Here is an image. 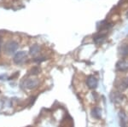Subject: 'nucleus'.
I'll use <instances>...</instances> for the list:
<instances>
[{
  "mask_svg": "<svg viewBox=\"0 0 128 127\" xmlns=\"http://www.w3.org/2000/svg\"><path fill=\"white\" fill-rule=\"evenodd\" d=\"M40 51V45H37V44H35V45H32V47L30 48V55H32V56H36V55L38 54V52Z\"/></svg>",
  "mask_w": 128,
  "mask_h": 127,
  "instance_id": "nucleus-11",
  "label": "nucleus"
},
{
  "mask_svg": "<svg viewBox=\"0 0 128 127\" xmlns=\"http://www.w3.org/2000/svg\"><path fill=\"white\" fill-rule=\"evenodd\" d=\"M107 34L106 33H102V32H98V33H96V35H94L93 37V40L95 41V43L96 44H102L104 43V41L105 40V38H106Z\"/></svg>",
  "mask_w": 128,
  "mask_h": 127,
  "instance_id": "nucleus-6",
  "label": "nucleus"
},
{
  "mask_svg": "<svg viewBox=\"0 0 128 127\" xmlns=\"http://www.w3.org/2000/svg\"><path fill=\"white\" fill-rule=\"evenodd\" d=\"M18 44L16 41H9L4 45V52L8 55H12L17 50Z\"/></svg>",
  "mask_w": 128,
  "mask_h": 127,
  "instance_id": "nucleus-1",
  "label": "nucleus"
},
{
  "mask_svg": "<svg viewBox=\"0 0 128 127\" xmlns=\"http://www.w3.org/2000/svg\"><path fill=\"white\" fill-rule=\"evenodd\" d=\"M92 117L96 119V120H99L102 117V110L99 108H94L92 110Z\"/></svg>",
  "mask_w": 128,
  "mask_h": 127,
  "instance_id": "nucleus-8",
  "label": "nucleus"
},
{
  "mask_svg": "<svg viewBox=\"0 0 128 127\" xmlns=\"http://www.w3.org/2000/svg\"><path fill=\"white\" fill-rule=\"evenodd\" d=\"M38 85H40V80L38 79H28L22 83V85L28 90L35 89L38 87Z\"/></svg>",
  "mask_w": 128,
  "mask_h": 127,
  "instance_id": "nucleus-2",
  "label": "nucleus"
},
{
  "mask_svg": "<svg viewBox=\"0 0 128 127\" xmlns=\"http://www.w3.org/2000/svg\"><path fill=\"white\" fill-rule=\"evenodd\" d=\"M26 59V53L25 51H19L15 55L13 58V61L16 64H20L24 62V61Z\"/></svg>",
  "mask_w": 128,
  "mask_h": 127,
  "instance_id": "nucleus-3",
  "label": "nucleus"
},
{
  "mask_svg": "<svg viewBox=\"0 0 128 127\" xmlns=\"http://www.w3.org/2000/svg\"><path fill=\"white\" fill-rule=\"evenodd\" d=\"M86 85H87V86L90 88V89H96V88L98 87V81L93 75H90V76H88L87 79H86Z\"/></svg>",
  "mask_w": 128,
  "mask_h": 127,
  "instance_id": "nucleus-4",
  "label": "nucleus"
},
{
  "mask_svg": "<svg viewBox=\"0 0 128 127\" xmlns=\"http://www.w3.org/2000/svg\"><path fill=\"white\" fill-rule=\"evenodd\" d=\"M119 53L122 56H128V44H124L120 46L119 48Z\"/></svg>",
  "mask_w": 128,
  "mask_h": 127,
  "instance_id": "nucleus-7",
  "label": "nucleus"
},
{
  "mask_svg": "<svg viewBox=\"0 0 128 127\" xmlns=\"http://www.w3.org/2000/svg\"><path fill=\"white\" fill-rule=\"evenodd\" d=\"M121 127H127L126 125H121Z\"/></svg>",
  "mask_w": 128,
  "mask_h": 127,
  "instance_id": "nucleus-14",
  "label": "nucleus"
},
{
  "mask_svg": "<svg viewBox=\"0 0 128 127\" xmlns=\"http://www.w3.org/2000/svg\"><path fill=\"white\" fill-rule=\"evenodd\" d=\"M38 73H40V69H38V67H34V68L31 70V73H32V74H34V75L37 74Z\"/></svg>",
  "mask_w": 128,
  "mask_h": 127,
  "instance_id": "nucleus-12",
  "label": "nucleus"
},
{
  "mask_svg": "<svg viewBox=\"0 0 128 127\" xmlns=\"http://www.w3.org/2000/svg\"><path fill=\"white\" fill-rule=\"evenodd\" d=\"M120 89V91H124L126 88H128V78H126V79H123L120 82V84L117 86Z\"/></svg>",
  "mask_w": 128,
  "mask_h": 127,
  "instance_id": "nucleus-9",
  "label": "nucleus"
},
{
  "mask_svg": "<svg viewBox=\"0 0 128 127\" xmlns=\"http://www.w3.org/2000/svg\"><path fill=\"white\" fill-rule=\"evenodd\" d=\"M1 46H2V39L0 38V50H1Z\"/></svg>",
  "mask_w": 128,
  "mask_h": 127,
  "instance_id": "nucleus-13",
  "label": "nucleus"
},
{
  "mask_svg": "<svg viewBox=\"0 0 128 127\" xmlns=\"http://www.w3.org/2000/svg\"><path fill=\"white\" fill-rule=\"evenodd\" d=\"M116 69L119 72L128 71V61L125 60H120L116 63Z\"/></svg>",
  "mask_w": 128,
  "mask_h": 127,
  "instance_id": "nucleus-5",
  "label": "nucleus"
},
{
  "mask_svg": "<svg viewBox=\"0 0 128 127\" xmlns=\"http://www.w3.org/2000/svg\"><path fill=\"white\" fill-rule=\"evenodd\" d=\"M111 99L114 102H120L122 100V96H121V94L119 93V92H114V93H113L112 95H111Z\"/></svg>",
  "mask_w": 128,
  "mask_h": 127,
  "instance_id": "nucleus-10",
  "label": "nucleus"
}]
</instances>
